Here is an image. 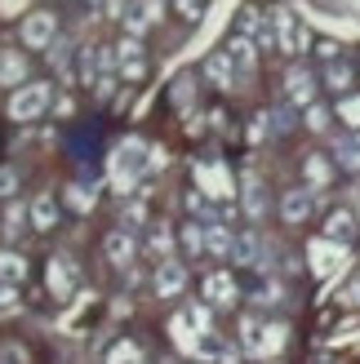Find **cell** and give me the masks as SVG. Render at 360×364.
Segmentation results:
<instances>
[{"instance_id": "obj_46", "label": "cell", "mask_w": 360, "mask_h": 364, "mask_svg": "<svg viewBox=\"0 0 360 364\" xmlns=\"http://www.w3.org/2000/svg\"><path fill=\"white\" fill-rule=\"evenodd\" d=\"M258 364H267V360H258Z\"/></svg>"}, {"instance_id": "obj_42", "label": "cell", "mask_w": 360, "mask_h": 364, "mask_svg": "<svg viewBox=\"0 0 360 364\" xmlns=\"http://www.w3.org/2000/svg\"><path fill=\"white\" fill-rule=\"evenodd\" d=\"M316 53L325 58V67H329V63H338V45H334V41H320V45H316Z\"/></svg>"}, {"instance_id": "obj_1", "label": "cell", "mask_w": 360, "mask_h": 364, "mask_svg": "<svg viewBox=\"0 0 360 364\" xmlns=\"http://www.w3.org/2000/svg\"><path fill=\"white\" fill-rule=\"evenodd\" d=\"M147 160H152V147L142 138H125L120 147L112 151V160H107V178H112V187L120 196H134L138 178L147 173Z\"/></svg>"}, {"instance_id": "obj_40", "label": "cell", "mask_w": 360, "mask_h": 364, "mask_svg": "<svg viewBox=\"0 0 360 364\" xmlns=\"http://www.w3.org/2000/svg\"><path fill=\"white\" fill-rule=\"evenodd\" d=\"M14 187H18V173H14L9 165H0V200H9Z\"/></svg>"}, {"instance_id": "obj_38", "label": "cell", "mask_w": 360, "mask_h": 364, "mask_svg": "<svg viewBox=\"0 0 360 364\" xmlns=\"http://www.w3.org/2000/svg\"><path fill=\"white\" fill-rule=\"evenodd\" d=\"M205 14V0H178V18H187V23H201Z\"/></svg>"}, {"instance_id": "obj_26", "label": "cell", "mask_w": 360, "mask_h": 364, "mask_svg": "<svg viewBox=\"0 0 360 364\" xmlns=\"http://www.w3.org/2000/svg\"><path fill=\"white\" fill-rule=\"evenodd\" d=\"M0 280L5 284H23L27 280V258L18 249H0Z\"/></svg>"}, {"instance_id": "obj_25", "label": "cell", "mask_w": 360, "mask_h": 364, "mask_svg": "<svg viewBox=\"0 0 360 364\" xmlns=\"http://www.w3.org/2000/svg\"><path fill=\"white\" fill-rule=\"evenodd\" d=\"M334 160L347 173H360V134H343V138H338L334 142Z\"/></svg>"}, {"instance_id": "obj_34", "label": "cell", "mask_w": 360, "mask_h": 364, "mask_svg": "<svg viewBox=\"0 0 360 364\" xmlns=\"http://www.w3.org/2000/svg\"><path fill=\"white\" fill-rule=\"evenodd\" d=\"M138 360H142V351L134 342H116V347L107 351V364H138Z\"/></svg>"}, {"instance_id": "obj_22", "label": "cell", "mask_w": 360, "mask_h": 364, "mask_svg": "<svg viewBox=\"0 0 360 364\" xmlns=\"http://www.w3.org/2000/svg\"><path fill=\"white\" fill-rule=\"evenodd\" d=\"M196 324L187 320V311H178L174 320H169V333H174V342H178V351H187V355H201V333H191Z\"/></svg>"}, {"instance_id": "obj_7", "label": "cell", "mask_w": 360, "mask_h": 364, "mask_svg": "<svg viewBox=\"0 0 360 364\" xmlns=\"http://www.w3.org/2000/svg\"><path fill=\"white\" fill-rule=\"evenodd\" d=\"M23 49H49L53 45V36H58V18H53L49 9H36L23 18Z\"/></svg>"}, {"instance_id": "obj_18", "label": "cell", "mask_w": 360, "mask_h": 364, "mask_svg": "<svg viewBox=\"0 0 360 364\" xmlns=\"http://www.w3.org/2000/svg\"><path fill=\"white\" fill-rule=\"evenodd\" d=\"M231 262H236V267H263V240H258V231H240L236 235Z\"/></svg>"}, {"instance_id": "obj_11", "label": "cell", "mask_w": 360, "mask_h": 364, "mask_svg": "<svg viewBox=\"0 0 360 364\" xmlns=\"http://www.w3.org/2000/svg\"><path fill=\"white\" fill-rule=\"evenodd\" d=\"M160 9H165V0H129V9H125V36H142L152 23H160Z\"/></svg>"}, {"instance_id": "obj_30", "label": "cell", "mask_w": 360, "mask_h": 364, "mask_svg": "<svg viewBox=\"0 0 360 364\" xmlns=\"http://www.w3.org/2000/svg\"><path fill=\"white\" fill-rule=\"evenodd\" d=\"M147 249L156 253L160 262H165V258H174V231H169L165 223H160V227H152V235H147Z\"/></svg>"}, {"instance_id": "obj_39", "label": "cell", "mask_w": 360, "mask_h": 364, "mask_svg": "<svg viewBox=\"0 0 360 364\" xmlns=\"http://www.w3.org/2000/svg\"><path fill=\"white\" fill-rule=\"evenodd\" d=\"M142 76H147V63H120V80L125 85H138Z\"/></svg>"}, {"instance_id": "obj_14", "label": "cell", "mask_w": 360, "mask_h": 364, "mask_svg": "<svg viewBox=\"0 0 360 364\" xmlns=\"http://www.w3.org/2000/svg\"><path fill=\"white\" fill-rule=\"evenodd\" d=\"M183 289H187V267L178 262V258H165V262L156 267V294L160 298H178Z\"/></svg>"}, {"instance_id": "obj_5", "label": "cell", "mask_w": 360, "mask_h": 364, "mask_svg": "<svg viewBox=\"0 0 360 364\" xmlns=\"http://www.w3.org/2000/svg\"><path fill=\"white\" fill-rule=\"evenodd\" d=\"M316 89H320V76L312 67H302V63H294L290 71H285V98H290V107H307L316 102Z\"/></svg>"}, {"instance_id": "obj_36", "label": "cell", "mask_w": 360, "mask_h": 364, "mask_svg": "<svg viewBox=\"0 0 360 364\" xmlns=\"http://www.w3.org/2000/svg\"><path fill=\"white\" fill-rule=\"evenodd\" d=\"M267 129H272V134H290V129H294L290 107H276V112H267Z\"/></svg>"}, {"instance_id": "obj_20", "label": "cell", "mask_w": 360, "mask_h": 364, "mask_svg": "<svg viewBox=\"0 0 360 364\" xmlns=\"http://www.w3.org/2000/svg\"><path fill=\"white\" fill-rule=\"evenodd\" d=\"M205 76H209L213 85H218V89H236V85H240L236 67L227 63V53H223V49H218V53H209V58H205Z\"/></svg>"}, {"instance_id": "obj_37", "label": "cell", "mask_w": 360, "mask_h": 364, "mask_svg": "<svg viewBox=\"0 0 360 364\" xmlns=\"http://www.w3.org/2000/svg\"><path fill=\"white\" fill-rule=\"evenodd\" d=\"M23 218H31V209L9 205V209H5V235H18V231H23Z\"/></svg>"}, {"instance_id": "obj_4", "label": "cell", "mask_w": 360, "mask_h": 364, "mask_svg": "<svg viewBox=\"0 0 360 364\" xmlns=\"http://www.w3.org/2000/svg\"><path fill=\"white\" fill-rule=\"evenodd\" d=\"M49 98H53V89H49V85H23V89H14V94H9L5 112H9V120L27 124V120H41V116H45Z\"/></svg>"}, {"instance_id": "obj_2", "label": "cell", "mask_w": 360, "mask_h": 364, "mask_svg": "<svg viewBox=\"0 0 360 364\" xmlns=\"http://www.w3.org/2000/svg\"><path fill=\"white\" fill-rule=\"evenodd\" d=\"M236 342H240L245 355L267 360V355H276V351L285 347V324H267V320H258V316H245Z\"/></svg>"}, {"instance_id": "obj_45", "label": "cell", "mask_w": 360, "mask_h": 364, "mask_svg": "<svg viewBox=\"0 0 360 364\" xmlns=\"http://www.w3.org/2000/svg\"><path fill=\"white\" fill-rule=\"evenodd\" d=\"M347 302H356V306H360V280H356V284L347 289Z\"/></svg>"}, {"instance_id": "obj_33", "label": "cell", "mask_w": 360, "mask_h": 364, "mask_svg": "<svg viewBox=\"0 0 360 364\" xmlns=\"http://www.w3.org/2000/svg\"><path fill=\"white\" fill-rule=\"evenodd\" d=\"M329 120H334V112H329V107H320V102H312L307 112H302V124H307L312 134H329Z\"/></svg>"}, {"instance_id": "obj_32", "label": "cell", "mask_w": 360, "mask_h": 364, "mask_svg": "<svg viewBox=\"0 0 360 364\" xmlns=\"http://www.w3.org/2000/svg\"><path fill=\"white\" fill-rule=\"evenodd\" d=\"M187 320L196 324V333H201V338L213 333V306H209V302H191V306H187Z\"/></svg>"}, {"instance_id": "obj_28", "label": "cell", "mask_w": 360, "mask_h": 364, "mask_svg": "<svg viewBox=\"0 0 360 364\" xmlns=\"http://www.w3.org/2000/svg\"><path fill=\"white\" fill-rule=\"evenodd\" d=\"M245 213H249V223H263V213H267V196L254 178H245Z\"/></svg>"}, {"instance_id": "obj_29", "label": "cell", "mask_w": 360, "mask_h": 364, "mask_svg": "<svg viewBox=\"0 0 360 364\" xmlns=\"http://www.w3.org/2000/svg\"><path fill=\"white\" fill-rule=\"evenodd\" d=\"M334 116L347 124V134H360V94H347V98H338Z\"/></svg>"}, {"instance_id": "obj_19", "label": "cell", "mask_w": 360, "mask_h": 364, "mask_svg": "<svg viewBox=\"0 0 360 364\" xmlns=\"http://www.w3.org/2000/svg\"><path fill=\"white\" fill-rule=\"evenodd\" d=\"M325 240H334V245H351L356 240V218L347 213V209H334L329 218H325Z\"/></svg>"}, {"instance_id": "obj_3", "label": "cell", "mask_w": 360, "mask_h": 364, "mask_svg": "<svg viewBox=\"0 0 360 364\" xmlns=\"http://www.w3.org/2000/svg\"><path fill=\"white\" fill-rule=\"evenodd\" d=\"M272 18H276V49L290 53V58H302V53L312 49V31H307V23H302L294 9H272Z\"/></svg>"}, {"instance_id": "obj_17", "label": "cell", "mask_w": 360, "mask_h": 364, "mask_svg": "<svg viewBox=\"0 0 360 364\" xmlns=\"http://www.w3.org/2000/svg\"><path fill=\"white\" fill-rule=\"evenodd\" d=\"M27 80V53L0 49V89H23Z\"/></svg>"}, {"instance_id": "obj_21", "label": "cell", "mask_w": 360, "mask_h": 364, "mask_svg": "<svg viewBox=\"0 0 360 364\" xmlns=\"http://www.w3.org/2000/svg\"><path fill=\"white\" fill-rule=\"evenodd\" d=\"M320 80H325V89H334L338 98H347V94H351V80H356V71H351L347 58H338V63H329L325 71H320Z\"/></svg>"}, {"instance_id": "obj_44", "label": "cell", "mask_w": 360, "mask_h": 364, "mask_svg": "<svg viewBox=\"0 0 360 364\" xmlns=\"http://www.w3.org/2000/svg\"><path fill=\"white\" fill-rule=\"evenodd\" d=\"M165 160H169V156H165V147H152V160H147V169H160Z\"/></svg>"}, {"instance_id": "obj_12", "label": "cell", "mask_w": 360, "mask_h": 364, "mask_svg": "<svg viewBox=\"0 0 360 364\" xmlns=\"http://www.w3.org/2000/svg\"><path fill=\"white\" fill-rule=\"evenodd\" d=\"M45 284H49V294H53V298H67L71 289H76V262H71L67 253L49 258V267H45Z\"/></svg>"}, {"instance_id": "obj_6", "label": "cell", "mask_w": 360, "mask_h": 364, "mask_svg": "<svg viewBox=\"0 0 360 364\" xmlns=\"http://www.w3.org/2000/svg\"><path fill=\"white\" fill-rule=\"evenodd\" d=\"M236 36L254 41L258 49H276V18H267L258 5H245V9H240V31H236Z\"/></svg>"}, {"instance_id": "obj_23", "label": "cell", "mask_w": 360, "mask_h": 364, "mask_svg": "<svg viewBox=\"0 0 360 364\" xmlns=\"http://www.w3.org/2000/svg\"><path fill=\"white\" fill-rule=\"evenodd\" d=\"M302 173H307V187H312V191H325L329 182H334V165H329V156H316V151L302 160Z\"/></svg>"}, {"instance_id": "obj_13", "label": "cell", "mask_w": 360, "mask_h": 364, "mask_svg": "<svg viewBox=\"0 0 360 364\" xmlns=\"http://www.w3.org/2000/svg\"><path fill=\"white\" fill-rule=\"evenodd\" d=\"M307 253H312V271H316L320 280L334 276V271L343 267V258H347V249H343V245H334V240H325V235H320V240H312Z\"/></svg>"}, {"instance_id": "obj_43", "label": "cell", "mask_w": 360, "mask_h": 364, "mask_svg": "<svg viewBox=\"0 0 360 364\" xmlns=\"http://www.w3.org/2000/svg\"><path fill=\"white\" fill-rule=\"evenodd\" d=\"M18 302V284H5L0 280V306H14Z\"/></svg>"}, {"instance_id": "obj_41", "label": "cell", "mask_w": 360, "mask_h": 364, "mask_svg": "<svg viewBox=\"0 0 360 364\" xmlns=\"http://www.w3.org/2000/svg\"><path fill=\"white\" fill-rule=\"evenodd\" d=\"M112 89H116V76H98V85H94V98H98V102H107V98H112Z\"/></svg>"}, {"instance_id": "obj_15", "label": "cell", "mask_w": 360, "mask_h": 364, "mask_svg": "<svg viewBox=\"0 0 360 364\" xmlns=\"http://www.w3.org/2000/svg\"><path fill=\"white\" fill-rule=\"evenodd\" d=\"M102 253H107V262H116V267H129V262H134V253H138V245H134L129 227H116V231H107Z\"/></svg>"}, {"instance_id": "obj_27", "label": "cell", "mask_w": 360, "mask_h": 364, "mask_svg": "<svg viewBox=\"0 0 360 364\" xmlns=\"http://www.w3.org/2000/svg\"><path fill=\"white\" fill-rule=\"evenodd\" d=\"M178 245H183L187 258H201V253H209V249H205V223H187L183 231H178Z\"/></svg>"}, {"instance_id": "obj_24", "label": "cell", "mask_w": 360, "mask_h": 364, "mask_svg": "<svg viewBox=\"0 0 360 364\" xmlns=\"http://www.w3.org/2000/svg\"><path fill=\"white\" fill-rule=\"evenodd\" d=\"M205 249L213 253V258H227V262H231V249H236V235H231V227L209 223V227H205Z\"/></svg>"}, {"instance_id": "obj_8", "label": "cell", "mask_w": 360, "mask_h": 364, "mask_svg": "<svg viewBox=\"0 0 360 364\" xmlns=\"http://www.w3.org/2000/svg\"><path fill=\"white\" fill-rule=\"evenodd\" d=\"M201 298L213 306V311H223V306H236L240 302V284L231 280V271H209L205 284H201Z\"/></svg>"}, {"instance_id": "obj_16", "label": "cell", "mask_w": 360, "mask_h": 364, "mask_svg": "<svg viewBox=\"0 0 360 364\" xmlns=\"http://www.w3.org/2000/svg\"><path fill=\"white\" fill-rule=\"evenodd\" d=\"M58 213H63L58 196H53V191H41V196L31 200V231H53V227H58Z\"/></svg>"}, {"instance_id": "obj_10", "label": "cell", "mask_w": 360, "mask_h": 364, "mask_svg": "<svg viewBox=\"0 0 360 364\" xmlns=\"http://www.w3.org/2000/svg\"><path fill=\"white\" fill-rule=\"evenodd\" d=\"M223 53H227V63L236 67V76H240V80H249V76L258 71V45H254V41H245V36H227Z\"/></svg>"}, {"instance_id": "obj_31", "label": "cell", "mask_w": 360, "mask_h": 364, "mask_svg": "<svg viewBox=\"0 0 360 364\" xmlns=\"http://www.w3.org/2000/svg\"><path fill=\"white\" fill-rule=\"evenodd\" d=\"M94 200H98L94 187H67V191H63V205L76 209V213H89V209H94Z\"/></svg>"}, {"instance_id": "obj_35", "label": "cell", "mask_w": 360, "mask_h": 364, "mask_svg": "<svg viewBox=\"0 0 360 364\" xmlns=\"http://www.w3.org/2000/svg\"><path fill=\"white\" fill-rule=\"evenodd\" d=\"M116 58H120V63H147V58H142V45H138V36H125V41L116 45Z\"/></svg>"}, {"instance_id": "obj_9", "label": "cell", "mask_w": 360, "mask_h": 364, "mask_svg": "<svg viewBox=\"0 0 360 364\" xmlns=\"http://www.w3.org/2000/svg\"><path fill=\"white\" fill-rule=\"evenodd\" d=\"M312 213H316V191H312V187H294V191L280 196V218H285L290 227H302Z\"/></svg>"}]
</instances>
